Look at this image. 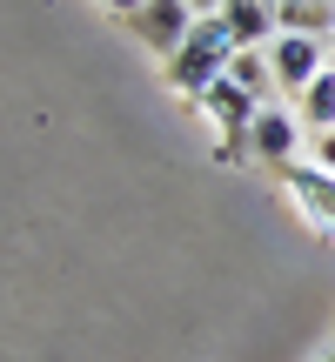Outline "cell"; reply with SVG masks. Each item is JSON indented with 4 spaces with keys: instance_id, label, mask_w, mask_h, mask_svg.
Listing matches in <instances>:
<instances>
[{
    "instance_id": "obj_1",
    "label": "cell",
    "mask_w": 335,
    "mask_h": 362,
    "mask_svg": "<svg viewBox=\"0 0 335 362\" xmlns=\"http://www.w3.org/2000/svg\"><path fill=\"white\" fill-rule=\"evenodd\" d=\"M235 54H242V47H235L228 21H221V13H201V21H194V34L181 40V54L168 61V88L201 101V94L215 88L221 74H228V61H235Z\"/></svg>"
},
{
    "instance_id": "obj_2",
    "label": "cell",
    "mask_w": 335,
    "mask_h": 362,
    "mask_svg": "<svg viewBox=\"0 0 335 362\" xmlns=\"http://www.w3.org/2000/svg\"><path fill=\"white\" fill-rule=\"evenodd\" d=\"M261 54H269L275 81H282L288 94H309L315 81L329 74V40H315V34H275Z\"/></svg>"
},
{
    "instance_id": "obj_3",
    "label": "cell",
    "mask_w": 335,
    "mask_h": 362,
    "mask_svg": "<svg viewBox=\"0 0 335 362\" xmlns=\"http://www.w3.org/2000/svg\"><path fill=\"white\" fill-rule=\"evenodd\" d=\"M282 188H288V202L309 215L315 235H335V175L329 168H315V161H288V168H282Z\"/></svg>"
},
{
    "instance_id": "obj_4",
    "label": "cell",
    "mask_w": 335,
    "mask_h": 362,
    "mask_svg": "<svg viewBox=\"0 0 335 362\" xmlns=\"http://www.w3.org/2000/svg\"><path fill=\"white\" fill-rule=\"evenodd\" d=\"M194 21H201V13H194L188 0H148V7L134 13L128 27L141 34V47H155L161 61H175V54H181V40L194 34Z\"/></svg>"
},
{
    "instance_id": "obj_5",
    "label": "cell",
    "mask_w": 335,
    "mask_h": 362,
    "mask_svg": "<svg viewBox=\"0 0 335 362\" xmlns=\"http://www.w3.org/2000/svg\"><path fill=\"white\" fill-rule=\"evenodd\" d=\"M201 115H208V128H221V134H228V148H248V128H255L261 101H255L248 88H235L228 74H221L215 88L201 94Z\"/></svg>"
},
{
    "instance_id": "obj_6",
    "label": "cell",
    "mask_w": 335,
    "mask_h": 362,
    "mask_svg": "<svg viewBox=\"0 0 335 362\" xmlns=\"http://www.w3.org/2000/svg\"><path fill=\"white\" fill-rule=\"evenodd\" d=\"M295 148H302V115H288V107H261L255 115V128H248V155H261V161H275V168H288L295 161Z\"/></svg>"
},
{
    "instance_id": "obj_7",
    "label": "cell",
    "mask_w": 335,
    "mask_h": 362,
    "mask_svg": "<svg viewBox=\"0 0 335 362\" xmlns=\"http://www.w3.org/2000/svg\"><path fill=\"white\" fill-rule=\"evenodd\" d=\"M221 21H228V34H235L242 54H261L275 34H282V0H228Z\"/></svg>"
},
{
    "instance_id": "obj_8",
    "label": "cell",
    "mask_w": 335,
    "mask_h": 362,
    "mask_svg": "<svg viewBox=\"0 0 335 362\" xmlns=\"http://www.w3.org/2000/svg\"><path fill=\"white\" fill-rule=\"evenodd\" d=\"M329 27H335V0H282V34L329 40Z\"/></svg>"
},
{
    "instance_id": "obj_9",
    "label": "cell",
    "mask_w": 335,
    "mask_h": 362,
    "mask_svg": "<svg viewBox=\"0 0 335 362\" xmlns=\"http://www.w3.org/2000/svg\"><path fill=\"white\" fill-rule=\"evenodd\" d=\"M228 81H235V88H248L261 107H269V94L282 88V81H275V67H269V54H235V61H228Z\"/></svg>"
},
{
    "instance_id": "obj_10",
    "label": "cell",
    "mask_w": 335,
    "mask_h": 362,
    "mask_svg": "<svg viewBox=\"0 0 335 362\" xmlns=\"http://www.w3.org/2000/svg\"><path fill=\"white\" fill-rule=\"evenodd\" d=\"M302 121H309L315 134H329V128H335V67H329L322 81H315L309 94H302Z\"/></svg>"
},
{
    "instance_id": "obj_11",
    "label": "cell",
    "mask_w": 335,
    "mask_h": 362,
    "mask_svg": "<svg viewBox=\"0 0 335 362\" xmlns=\"http://www.w3.org/2000/svg\"><path fill=\"white\" fill-rule=\"evenodd\" d=\"M101 7H107V13H121V21H134V13H141L148 0H101Z\"/></svg>"
},
{
    "instance_id": "obj_12",
    "label": "cell",
    "mask_w": 335,
    "mask_h": 362,
    "mask_svg": "<svg viewBox=\"0 0 335 362\" xmlns=\"http://www.w3.org/2000/svg\"><path fill=\"white\" fill-rule=\"evenodd\" d=\"M188 7H194V13H221L228 0H188Z\"/></svg>"
},
{
    "instance_id": "obj_13",
    "label": "cell",
    "mask_w": 335,
    "mask_h": 362,
    "mask_svg": "<svg viewBox=\"0 0 335 362\" xmlns=\"http://www.w3.org/2000/svg\"><path fill=\"white\" fill-rule=\"evenodd\" d=\"M322 362H335V349H329V356H322Z\"/></svg>"
}]
</instances>
